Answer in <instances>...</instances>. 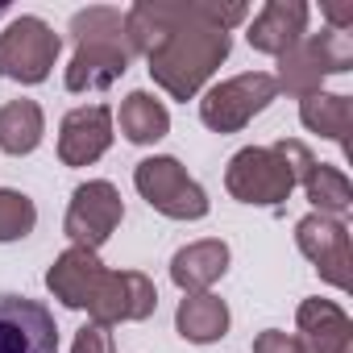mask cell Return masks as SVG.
<instances>
[{
    "mask_svg": "<svg viewBox=\"0 0 353 353\" xmlns=\"http://www.w3.org/2000/svg\"><path fill=\"white\" fill-rule=\"evenodd\" d=\"M0 353H59V324L46 303L0 291Z\"/></svg>",
    "mask_w": 353,
    "mask_h": 353,
    "instance_id": "cell-11",
    "label": "cell"
},
{
    "mask_svg": "<svg viewBox=\"0 0 353 353\" xmlns=\"http://www.w3.org/2000/svg\"><path fill=\"white\" fill-rule=\"evenodd\" d=\"M241 21H250V9L225 0H137L125 9V42L145 54L150 79L170 100L188 104L229 59V30Z\"/></svg>",
    "mask_w": 353,
    "mask_h": 353,
    "instance_id": "cell-1",
    "label": "cell"
},
{
    "mask_svg": "<svg viewBox=\"0 0 353 353\" xmlns=\"http://www.w3.org/2000/svg\"><path fill=\"white\" fill-rule=\"evenodd\" d=\"M133 188L154 212H162L170 221H200V216H208V192L188 174V166L179 158H170V154L141 158L133 166Z\"/></svg>",
    "mask_w": 353,
    "mask_h": 353,
    "instance_id": "cell-4",
    "label": "cell"
},
{
    "mask_svg": "<svg viewBox=\"0 0 353 353\" xmlns=\"http://www.w3.org/2000/svg\"><path fill=\"white\" fill-rule=\"evenodd\" d=\"M229 270V245L221 237H204V241H192L183 250H174L170 258V283L179 287L183 295H200L208 291L212 283H221Z\"/></svg>",
    "mask_w": 353,
    "mask_h": 353,
    "instance_id": "cell-16",
    "label": "cell"
},
{
    "mask_svg": "<svg viewBox=\"0 0 353 353\" xmlns=\"http://www.w3.org/2000/svg\"><path fill=\"white\" fill-rule=\"evenodd\" d=\"M71 42H75V54L67 63V92L83 96V92H104L112 88L129 63H133V50L125 42V13L121 9H108V5H92V9H79L71 17Z\"/></svg>",
    "mask_w": 353,
    "mask_h": 353,
    "instance_id": "cell-2",
    "label": "cell"
},
{
    "mask_svg": "<svg viewBox=\"0 0 353 353\" xmlns=\"http://www.w3.org/2000/svg\"><path fill=\"white\" fill-rule=\"evenodd\" d=\"M104 270H108V266L100 262L96 250H79V245H71V250H63V254L50 262V270H46V287H50V295H54L63 307H71V312H88V303L96 299V287H100Z\"/></svg>",
    "mask_w": 353,
    "mask_h": 353,
    "instance_id": "cell-13",
    "label": "cell"
},
{
    "mask_svg": "<svg viewBox=\"0 0 353 353\" xmlns=\"http://www.w3.org/2000/svg\"><path fill=\"white\" fill-rule=\"evenodd\" d=\"M225 188L241 204L279 208V204L291 200V192L299 188V179H295V170L279 158L274 145H245L225 166Z\"/></svg>",
    "mask_w": 353,
    "mask_h": 353,
    "instance_id": "cell-5",
    "label": "cell"
},
{
    "mask_svg": "<svg viewBox=\"0 0 353 353\" xmlns=\"http://www.w3.org/2000/svg\"><path fill=\"white\" fill-rule=\"evenodd\" d=\"M112 145V108L108 104H83L71 108L59 125V162L63 166H92Z\"/></svg>",
    "mask_w": 353,
    "mask_h": 353,
    "instance_id": "cell-12",
    "label": "cell"
},
{
    "mask_svg": "<svg viewBox=\"0 0 353 353\" xmlns=\"http://www.w3.org/2000/svg\"><path fill=\"white\" fill-rule=\"evenodd\" d=\"M34 225H38L34 200H30L26 192H17V188H0V245L30 237Z\"/></svg>",
    "mask_w": 353,
    "mask_h": 353,
    "instance_id": "cell-22",
    "label": "cell"
},
{
    "mask_svg": "<svg viewBox=\"0 0 353 353\" xmlns=\"http://www.w3.org/2000/svg\"><path fill=\"white\" fill-rule=\"evenodd\" d=\"M299 341L307 353H353V320L332 299H303L295 312Z\"/></svg>",
    "mask_w": 353,
    "mask_h": 353,
    "instance_id": "cell-15",
    "label": "cell"
},
{
    "mask_svg": "<svg viewBox=\"0 0 353 353\" xmlns=\"http://www.w3.org/2000/svg\"><path fill=\"white\" fill-rule=\"evenodd\" d=\"M303 196L312 200V208L320 216H345L349 204H353V188H349V174L341 166H328V162H316L307 174H303Z\"/></svg>",
    "mask_w": 353,
    "mask_h": 353,
    "instance_id": "cell-21",
    "label": "cell"
},
{
    "mask_svg": "<svg viewBox=\"0 0 353 353\" xmlns=\"http://www.w3.org/2000/svg\"><path fill=\"white\" fill-rule=\"evenodd\" d=\"M274 100H279V88H274L270 71H241V75H233V79H225V83H216V88L204 92L200 121L212 133H241Z\"/></svg>",
    "mask_w": 353,
    "mask_h": 353,
    "instance_id": "cell-7",
    "label": "cell"
},
{
    "mask_svg": "<svg viewBox=\"0 0 353 353\" xmlns=\"http://www.w3.org/2000/svg\"><path fill=\"white\" fill-rule=\"evenodd\" d=\"M324 17H328V30L345 34L353 26V5H324Z\"/></svg>",
    "mask_w": 353,
    "mask_h": 353,
    "instance_id": "cell-25",
    "label": "cell"
},
{
    "mask_svg": "<svg viewBox=\"0 0 353 353\" xmlns=\"http://www.w3.org/2000/svg\"><path fill=\"white\" fill-rule=\"evenodd\" d=\"M63 54V38L34 13H21L0 34V79L46 83Z\"/></svg>",
    "mask_w": 353,
    "mask_h": 353,
    "instance_id": "cell-6",
    "label": "cell"
},
{
    "mask_svg": "<svg viewBox=\"0 0 353 353\" xmlns=\"http://www.w3.org/2000/svg\"><path fill=\"white\" fill-rule=\"evenodd\" d=\"M254 353H307L303 341L295 332H279V328H266L254 336Z\"/></svg>",
    "mask_w": 353,
    "mask_h": 353,
    "instance_id": "cell-24",
    "label": "cell"
},
{
    "mask_svg": "<svg viewBox=\"0 0 353 353\" xmlns=\"http://www.w3.org/2000/svg\"><path fill=\"white\" fill-rule=\"evenodd\" d=\"M121 221H125L121 192L108 179H88V183H79L71 192V204H67V216H63V233L71 237V245L100 254V245L117 233Z\"/></svg>",
    "mask_w": 353,
    "mask_h": 353,
    "instance_id": "cell-8",
    "label": "cell"
},
{
    "mask_svg": "<svg viewBox=\"0 0 353 353\" xmlns=\"http://www.w3.org/2000/svg\"><path fill=\"white\" fill-rule=\"evenodd\" d=\"M158 307V291L150 283V274L141 270H104L100 287H96V299L88 303V316L92 324H137V320H150Z\"/></svg>",
    "mask_w": 353,
    "mask_h": 353,
    "instance_id": "cell-10",
    "label": "cell"
},
{
    "mask_svg": "<svg viewBox=\"0 0 353 353\" xmlns=\"http://www.w3.org/2000/svg\"><path fill=\"white\" fill-rule=\"evenodd\" d=\"M42 133H46V117H42V104L38 100H9L0 104V150L21 158V154H34L42 145Z\"/></svg>",
    "mask_w": 353,
    "mask_h": 353,
    "instance_id": "cell-20",
    "label": "cell"
},
{
    "mask_svg": "<svg viewBox=\"0 0 353 353\" xmlns=\"http://www.w3.org/2000/svg\"><path fill=\"white\" fill-rule=\"evenodd\" d=\"M307 17H312V9L303 5V0H266V5L250 17L245 38H250V46L258 54H274L279 59L283 50H291L307 34Z\"/></svg>",
    "mask_w": 353,
    "mask_h": 353,
    "instance_id": "cell-14",
    "label": "cell"
},
{
    "mask_svg": "<svg viewBox=\"0 0 353 353\" xmlns=\"http://www.w3.org/2000/svg\"><path fill=\"white\" fill-rule=\"evenodd\" d=\"M295 245H299V254L316 266V274H320L324 283H332L336 291H349V287H353V245H349L345 221L307 212V216L295 225Z\"/></svg>",
    "mask_w": 353,
    "mask_h": 353,
    "instance_id": "cell-9",
    "label": "cell"
},
{
    "mask_svg": "<svg viewBox=\"0 0 353 353\" xmlns=\"http://www.w3.org/2000/svg\"><path fill=\"white\" fill-rule=\"evenodd\" d=\"M0 17H5V5H0Z\"/></svg>",
    "mask_w": 353,
    "mask_h": 353,
    "instance_id": "cell-26",
    "label": "cell"
},
{
    "mask_svg": "<svg viewBox=\"0 0 353 353\" xmlns=\"http://www.w3.org/2000/svg\"><path fill=\"white\" fill-rule=\"evenodd\" d=\"M353 67V38L336 34V30H320V34H303L291 50L279 54V75L274 88L287 96H316L324 92L328 75H345Z\"/></svg>",
    "mask_w": 353,
    "mask_h": 353,
    "instance_id": "cell-3",
    "label": "cell"
},
{
    "mask_svg": "<svg viewBox=\"0 0 353 353\" xmlns=\"http://www.w3.org/2000/svg\"><path fill=\"white\" fill-rule=\"evenodd\" d=\"M174 328H179L183 341L192 345H212L229 332V303L212 291H200V295H183L179 299V312H174Z\"/></svg>",
    "mask_w": 353,
    "mask_h": 353,
    "instance_id": "cell-17",
    "label": "cell"
},
{
    "mask_svg": "<svg viewBox=\"0 0 353 353\" xmlns=\"http://www.w3.org/2000/svg\"><path fill=\"white\" fill-rule=\"evenodd\" d=\"M112 121L121 125L125 141H133V145H154V141H162L170 133V112L150 92H129Z\"/></svg>",
    "mask_w": 353,
    "mask_h": 353,
    "instance_id": "cell-19",
    "label": "cell"
},
{
    "mask_svg": "<svg viewBox=\"0 0 353 353\" xmlns=\"http://www.w3.org/2000/svg\"><path fill=\"white\" fill-rule=\"evenodd\" d=\"M71 353H117V345H112V332H108L104 324H92V320H88V324L75 332Z\"/></svg>",
    "mask_w": 353,
    "mask_h": 353,
    "instance_id": "cell-23",
    "label": "cell"
},
{
    "mask_svg": "<svg viewBox=\"0 0 353 353\" xmlns=\"http://www.w3.org/2000/svg\"><path fill=\"white\" fill-rule=\"evenodd\" d=\"M299 121L307 133H320L328 141H336L349 154V129H353V100L341 92H316L299 100Z\"/></svg>",
    "mask_w": 353,
    "mask_h": 353,
    "instance_id": "cell-18",
    "label": "cell"
}]
</instances>
